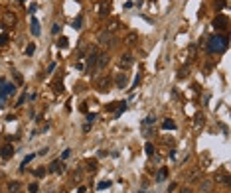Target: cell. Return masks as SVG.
<instances>
[{
  "label": "cell",
  "mask_w": 231,
  "mask_h": 193,
  "mask_svg": "<svg viewBox=\"0 0 231 193\" xmlns=\"http://www.w3.org/2000/svg\"><path fill=\"white\" fill-rule=\"evenodd\" d=\"M227 49V38L225 36H212L208 42V51L209 53H217Z\"/></svg>",
  "instance_id": "1"
},
{
  "label": "cell",
  "mask_w": 231,
  "mask_h": 193,
  "mask_svg": "<svg viewBox=\"0 0 231 193\" xmlns=\"http://www.w3.org/2000/svg\"><path fill=\"white\" fill-rule=\"evenodd\" d=\"M99 43H101V45H107V47H115L118 43V39L115 38V34H111V32L105 30V32L99 34Z\"/></svg>",
  "instance_id": "2"
},
{
  "label": "cell",
  "mask_w": 231,
  "mask_h": 193,
  "mask_svg": "<svg viewBox=\"0 0 231 193\" xmlns=\"http://www.w3.org/2000/svg\"><path fill=\"white\" fill-rule=\"evenodd\" d=\"M111 79L109 77H101V79H97L95 81V87H97V91H101V93H105V91H109L111 89Z\"/></svg>",
  "instance_id": "3"
},
{
  "label": "cell",
  "mask_w": 231,
  "mask_h": 193,
  "mask_svg": "<svg viewBox=\"0 0 231 193\" xmlns=\"http://www.w3.org/2000/svg\"><path fill=\"white\" fill-rule=\"evenodd\" d=\"M99 49L97 47H91V53H89V57H87V65H89V69L93 71L95 69V65H97V57H99Z\"/></svg>",
  "instance_id": "4"
},
{
  "label": "cell",
  "mask_w": 231,
  "mask_h": 193,
  "mask_svg": "<svg viewBox=\"0 0 231 193\" xmlns=\"http://www.w3.org/2000/svg\"><path fill=\"white\" fill-rule=\"evenodd\" d=\"M227 24H229V20H227V16L219 14L215 20H213V28L215 30H227Z\"/></svg>",
  "instance_id": "5"
},
{
  "label": "cell",
  "mask_w": 231,
  "mask_h": 193,
  "mask_svg": "<svg viewBox=\"0 0 231 193\" xmlns=\"http://www.w3.org/2000/svg\"><path fill=\"white\" fill-rule=\"evenodd\" d=\"M97 12H99V16H107L111 12V2L109 0H101L97 4Z\"/></svg>",
  "instance_id": "6"
},
{
  "label": "cell",
  "mask_w": 231,
  "mask_h": 193,
  "mask_svg": "<svg viewBox=\"0 0 231 193\" xmlns=\"http://www.w3.org/2000/svg\"><path fill=\"white\" fill-rule=\"evenodd\" d=\"M14 91H16V87L12 85V83H10V85H6V83H4V85L0 87V99L4 101L6 95H14Z\"/></svg>",
  "instance_id": "7"
},
{
  "label": "cell",
  "mask_w": 231,
  "mask_h": 193,
  "mask_svg": "<svg viewBox=\"0 0 231 193\" xmlns=\"http://www.w3.org/2000/svg\"><path fill=\"white\" fill-rule=\"evenodd\" d=\"M124 43H127L128 47L136 45V43H138V34L136 32H128L127 36H124Z\"/></svg>",
  "instance_id": "8"
},
{
  "label": "cell",
  "mask_w": 231,
  "mask_h": 193,
  "mask_svg": "<svg viewBox=\"0 0 231 193\" xmlns=\"http://www.w3.org/2000/svg\"><path fill=\"white\" fill-rule=\"evenodd\" d=\"M118 65H121V69H130V67H132V57H130V53H124V55L121 57Z\"/></svg>",
  "instance_id": "9"
},
{
  "label": "cell",
  "mask_w": 231,
  "mask_h": 193,
  "mask_svg": "<svg viewBox=\"0 0 231 193\" xmlns=\"http://www.w3.org/2000/svg\"><path fill=\"white\" fill-rule=\"evenodd\" d=\"M107 63H109V55L107 53H99V57H97V69H105L107 67Z\"/></svg>",
  "instance_id": "10"
},
{
  "label": "cell",
  "mask_w": 231,
  "mask_h": 193,
  "mask_svg": "<svg viewBox=\"0 0 231 193\" xmlns=\"http://www.w3.org/2000/svg\"><path fill=\"white\" fill-rule=\"evenodd\" d=\"M200 189H202L203 193H209L213 189V181L212 179H202V181H200Z\"/></svg>",
  "instance_id": "11"
},
{
  "label": "cell",
  "mask_w": 231,
  "mask_h": 193,
  "mask_svg": "<svg viewBox=\"0 0 231 193\" xmlns=\"http://www.w3.org/2000/svg\"><path fill=\"white\" fill-rule=\"evenodd\" d=\"M12 154H14V148L10 146V144H4V146L0 148V156H2V158H10Z\"/></svg>",
  "instance_id": "12"
},
{
  "label": "cell",
  "mask_w": 231,
  "mask_h": 193,
  "mask_svg": "<svg viewBox=\"0 0 231 193\" xmlns=\"http://www.w3.org/2000/svg\"><path fill=\"white\" fill-rule=\"evenodd\" d=\"M217 181V183H223V185H229V175L223 171V174H215V177H213Z\"/></svg>",
  "instance_id": "13"
},
{
  "label": "cell",
  "mask_w": 231,
  "mask_h": 193,
  "mask_svg": "<svg viewBox=\"0 0 231 193\" xmlns=\"http://www.w3.org/2000/svg\"><path fill=\"white\" fill-rule=\"evenodd\" d=\"M118 28H121V22H118V20H111V22L107 24V32H111V34H115Z\"/></svg>",
  "instance_id": "14"
},
{
  "label": "cell",
  "mask_w": 231,
  "mask_h": 193,
  "mask_svg": "<svg viewBox=\"0 0 231 193\" xmlns=\"http://www.w3.org/2000/svg\"><path fill=\"white\" fill-rule=\"evenodd\" d=\"M30 26H32V34H34V36H40V22H38V18L30 20Z\"/></svg>",
  "instance_id": "15"
},
{
  "label": "cell",
  "mask_w": 231,
  "mask_h": 193,
  "mask_svg": "<svg viewBox=\"0 0 231 193\" xmlns=\"http://www.w3.org/2000/svg\"><path fill=\"white\" fill-rule=\"evenodd\" d=\"M127 75H124V73H123V75H118L117 77V87H118V89H124V87H128V83H127Z\"/></svg>",
  "instance_id": "16"
},
{
  "label": "cell",
  "mask_w": 231,
  "mask_h": 193,
  "mask_svg": "<svg viewBox=\"0 0 231 193\" xmlns=\"http://www.w3.org/2000/svg\"><path fill=\"white\" fill-rule=\"evenodd\" d=\"M166 175H168V170H166V168H160V170H158V174H156V181H158V183H162V181L166 179Z\"/></svg>",
  "instance_id": "17"
},
{
  "label": "cell",
  "mask_w": 231,
  "mask_h": 193,
  "mask_svg": "<svg viewBox=\"0 0 231 193\" xmlns=\"http://www.w3.org/2000/svg\"><path fill=\"white\" fill-rule=\"evenodd\" d=\"M162 128H164V130H176V122L170 120V118H166L164 122H162Z\"/></svg>",
  "instance_id": "18"
},
{
  "label": "cell",
  "mask_w": 231,
  "mask_h": 193,
  "mask_svg": "<svg viewBox=\"0 0 231 193\" xmlns=\"http://www.w3.org/2000/svg\"><path fill=\"white\" fill-rule=\"evenodd\" d=\"M20 187H22V185H20L18 181H10L8 183V191L10 193H20Z\"/></svg>",
  "instance_id": "19"
},
{
  "label": "cell",
  "mask_w": 231,
  "mask_h": 193,
  "mask_svg": "<svg viewBox=\"0 0 231 193\" xmlns=\"http://www.w3.org/2000/svg\"><path fill=\"white\" fill-rule=\"evenodd\" d=\"M188 57L190 59H196V57H198V45H190L188 47Z\"/></svg>",
  "instance_id": "20"
},
{
  "label": "cell",
  "mask_w": 231,
  "mask_h": 193,
  "mask_svg": "<svg viewBox=\"0 0 231 193\" xmlns=\"http://www.w3.org/2000/svg\"><path fill=\"white\" fill-rule=\"evenodd\" d=\"M200 179V170H192L188 174V181H198Z\"/></svg>",
  "instance_id": "21"
},
{
  "label": "cell",
  "mask_w": 231,
  "mask_h": 193,
  "mask_svg": "<svg viewBox=\"0 0 231 193\" xmlns=\"http://www.w3.org/2000/svg\"><path fill=\"white\" fill-rule=\"evenodd\" d=\"M57 47H63V49H65V47L67 45H69V39H67V38H57Z\"/></svg>",
  "instance_id": "22"
},
{
  "label": "cell",
  "mask_w": 231,
  "mask_h": 193,
  "mask_svg": "<svg viewBox=\"0 0 231 193\" xmlns=\"http://www.w3.org/2000/svg\"><path fill=\"white\" fill-rule=\"evenodd\" d=\"M34 158H36V154H28V156H26V158H24V162H22V165H20V168H22V170H24V168H26V165H28L30 162L34 160Z\"/></svg>",
  "instance_id": "23"
},
{
  "label": "cell",
  "mask_w": 231,
  "mask_h": 193,
  "mask_svg": "<svg viewBox=\"0 0 231 193\" xmlns=\"http://www.w3.org/2000/svg\"><path fill=\"white\" fill-rule=\"evenodd\" d=\"M194 122H196V128H202V124H203V114L198 113V114H196V120H194Z\"/></svg>",
  "instance_id": "24"
},
{
  "label": "cell",
  "mask_w": 231,
  "mask_h": 193,
  "mask_svg": "<svg viewBox=\"0 0 231 193\" xmlns=\"http://www.w3.org/2000/svg\"><path fill=\"white\" fill-rule=\"evenodd\" d=\"M34 51H36V43H28V47L24 49V53H26V55H34Z\"/></svg>",
  "instance_id": "25"
},
{
  "label": "cell",
  "mask_w": 231,
  "mask_h": 193,
  "mask_svg": "<svg viewBox=\"0 0 231 193\" xmlns=\"http://www.w3.org/2000/svg\"><path fill=\"white\" fill-rule=\"evenodd\" d=\"M81 24H83V16H77V18L73 20V24H71V26H73L75 30H79V28H81Z\"/></svg>",
  "instance_id": "26"
},
{
  "label": "cell",
  "mask_w": 231,
  "mask_h": 193,
  "mask_svg": "<svg viewBox=\"0 0 231 193\" xmlns=\"http://www.w3.org/2000/svg\"><path fill=\"white\" fill-rule=\"evenodd\" d=\"M4 18H6V20H4L6 24H12V26H14V24H16V16H14V14H6Z\"/></svg>",
  "instance_id": "27"
},
{
  "label": "cell",
  "mask_w": 231,
  "mask_h": 193,
  "mask_svg": "<svg viewBox=\"0 0 231 193\" xmlns=\"http://www.w3.org/2000/svg\"><path fill=\"white\" fill-rule=\"evenodd\" d=\"M53 91H56V93H63V83H62V81L53 83Z\"/></svg>",
  "instance_id": "28"
},
{
  "label": "cell",
  "mask_w": 231,
  "mask_h": 193,
  "mask_svg": "<svg viewBox=\"0 0 231 193\" xmlns=\"http://www.w3.org/2000/svg\"><path fill=\"white\" fill-rule=\"evenodd\" d=\"M188 73H190V67L186 65V67H182V69L178 71V77H180V79H182V77H186V75H188Z\"/></svg>",
  "instance_id": "29"
},
{
  "label": "cell",
  "mask_w": 231,
  "mask_h": 193,
  "mask_svg": "<svg viewBox=\"0 0 231 193\" xmlns=\"http://www.w3.org/2000/svg\"><path fill=\"white\" fill-rule=\"evenodd\" d=\"M59 32H62V26H59V24H53V26H52V34H53V36H59Z\"/></svg>",
  "instance_id": "30"
},
{
  "label": "cell",
  "mask_w": 231,
  "mask_h": 193,
  "mask_svg": "<svg viewBox=\"0 0 231 193\" xmlns=\"http://www.w3.org/2000/svg\"><path fill=\"white\" fill-rule=\"evenodd\" d=\"M46 171H47V170H44V168H38V170L34 171V175H36V177H44V175H46Z\"/></svg>",
  "instance_id": "31"
},
{
  "label": "cell",
  "mask_w": 231,
  "mask_h": 193,
  "mask_svg": "<svg viewBox=\"0 0 231 193\" xmlns=\"http://www.w3.org/2000/svg\"><path fill=\"white\" fill-rule=\"evenodd\" d=\"M111 187V181H101L99 185H97V189H109Z\"/></svg>",
  "instance_id": "32"
},
{
  "label": "cell",
  "mask_w": 231,
  "mask_h": 193,
  "mask_svg": "<svg viewBox=\"0 0 231 193\" xmlns=\"http://www.w3.org/2000/svg\"><path fill=\"white\" fill-rule=\"evenodd\" d=\"M30 193H38V183H30Z\"/></svg>",
  "instance_id": "33"
},
{
  "label": "cell",
  "mask_w": 231,
  "mask_h": 193,
  "mask_svg": "<svg viewBox=\"0 0 231 193\" xmlns=\"http://www.w3.org/2000/svg\"><path fill=\"white\" fill-rule=\"evenodd\" d=\"M146 154H148V156L154 154V146H152V144H146Z\"/></svg>",
  "instance_id": "34"
},
{
  "label": "cell",
  "mask_w": 231,
  "mask_h": 193,
  "mask_svg": "<svg viewBox=\"0 0 231 193\" xmlns=\"http://www.w3.org/2000/svg\"><path fill=\"white\" fill-rule=\"evenodd\" d=\"M14 77H16V81H18V85H22L24 81H22V75H20L18 71H14Z\"/></svg>",
  "instance_id": "35"
},
{
  "label": "cell",
  "mask_w": 231,
  "mask_h": 193,
  "mask_svg": "<svg viewBox=\"0 0 231 193\" xmlns=\"http://www.w3.org/2000/svg\"><path fill=\"white\" fill-rule=\"evenodd\" d=\"M154 120H156L154 116H146L144 118V124H154Z\"/></svg>",
  "instance_id": "36"
},
{
  "label": "cell",
  "mask_w": 231,
  "mask_h": 193,
  "mask_svg": "<svg viewBox=\"0 0 231 193\" xmlns=\"http://www.w3.org/2000/svg\"><path fill=\"white\" fill-rule=\"evenodd\" d=\"M71 156V150H63V154H62V160H67Z\"/></svg>",
  "instance_id": "37"
},
{
  "label": "cell",
  "mask_w": 231,
  "mask_h": 193,
  "mask_svg": "<svg viewBox=\"0 0 231 193\" xmlns=\"http://www.w3.org/2000/svg\"><path fill=\"white\" fill-rule=\"evenodd\" d=\"M26 97H28V93H24L22 97H20V99H18V107H20V104H24V101H26Z\"/></svg>",
  "instance_id": "38"
},
{
  "label": "cell",
  "mask_w": 231,
  "mask_h": 193,
  "mask_svg": "<svg viewBox=\"0 0 231 193\" xmlns=\"http://www.w3.org/2000/svg\"><path fill=\"white\" fill-rule=\"evenodd\" d=\"M6 42H8V36H0V45H4Z\"/></svg>",
  "instance_id": "39"
},
{
  "label": "cell",
  "mask_w": 231,
  "mask_h": 193,
  "mask_svg": "<svg viewBox=\"0 0 231 193\" xmlns=\"http://www.w3.org/2000/svg\"><path fill=\"white\" fill-rule=\"evenodd\" d=\"M56 65H57V63H50V65H47V73H52V71L56 69Z\"/></svg>",
  "instance_id": "40"
},
{
  "label": "cell",
  "mask_w": 231,
  "mask_h": 193,
  "mask_svg": "<svg viewBox=\"0 0 231 193\" xmlns=\"http://www.w3.org/2000/svg\"><path fill=\"white\" fill-rule=\"evenodd\" d=\"M138 83H140V75H136V77H134V83H132V87H136Z\"/></svg>",
  "instance_id": "41"
},
{
  "label": "cell",
  "mask_w": 231,
  "mask_h": 193,
  "mask_svg": "<svg viewBox=\"0 0 231 193\" xmlns=\"http://www.w3.org/2000/svg\"><path fill=\"white\" fill-rule=\"evenodd\" d=\"M87 120H89V122H91V120H95V114L93 113H87Z\"/></svg>",
  "instance_id": "42"
},
{
  "label": "cell",
  "mask_w": 231,
  "mask_h": 193,
  "mask_svg": "<svg viewBox=\"0 0 231 193\" xmlns=\"http://www.w3.org/2000/svg\"><path fill=\"white\" fill-rule=\"evenodd\" d=\"M134 4H136V6H138V8H140V6H142V4H144V0H136V2H134Z\"/></svg>",
  "instance_id": "43"
},
{
  "label": "cell",
  "mask_w": 231,
  "mask_h": 193,
  "mask_svg": "<svg viewBox=\"0 0 231 193\" xmlns=\"http://www.w3.org/2000/svg\"><path fill=\"white\" fill-rule=\"evenodd\" d=\"M180 193H192V189H188V187H184V189H182V191H180Z\"/></svg>",
  "instance_id": "44"
},
{
  "label": "cell",
  "mask_w": 231,
  "mask_h": 193,
  "mask_svg": "<svg viewBox=\"0 0 231 193\" xmlns=\"http://www.w3.org/2000/svg\"><path fill=\"white\" fill-rule=\"evenodd\" d=\"M85 191H87L85 187H79V189H77V193H85Z\"/></svg>",
  "instance_id": "45"
},
{
  "label": "cell",
  "mask_w": 231,
  "mask_h": 193,
  "mask_svg": "<svg viewBox=\"0 0 231 193\" xmlns=\"http://www.w3.org/2000/svg\"><path fill=\"white\" fill-rule=\"evenodd\" d=\"M2 107H4V101H2V99H0V108H2Z\"/></svg>",
  "instance_id": "46"
},
{
  "label": "cell",
  "mask_w": 231,
  "mask_h": 193,
  "mask_svg": "<svg viewBox=\"0 0 231 193\" xmlns=\"http://www.w3.org/2000/svg\"><path fill=\"white\" fill-rule=\"evenodd\" d=\"M77 2H83V0H77Z\"/></svg>",
  "instance_id": "47"
},
{
  "label": "cell",
  "mask_w": 231,
  "mask_h": 193,
  "mask_svg": "<svg viewBox=\"0 0 231 193\" xmlns=\"http://www.w3.org/2000/svg\"><path fill=\"white\" fill-rule=\"evenodd\" d=\"M18 2H24V0H18Z\"/></svg>",
  "instance_id": "48"
}]
</instances>
